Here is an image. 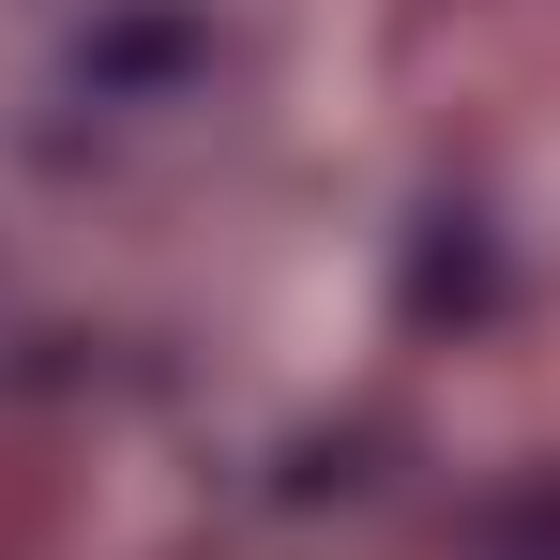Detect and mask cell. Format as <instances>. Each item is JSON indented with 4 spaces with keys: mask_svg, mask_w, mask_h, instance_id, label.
<instances>
[]
</instances>
